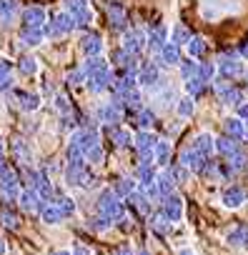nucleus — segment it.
I'll list each match as a JSON object with an SVG mask.
<instances>
[{
  "label": "nucleus",
  "mask_w": 248,
  "mask_h": 255,
  "mask_svg": "<svg viewBox=\"0 0 248 255\" xmlns=\"http://www.w3.org/2000/svg\"><path fill=\"white\" fill-rule=\"evenodd\" d=\"M98 203H100V215L110 218L113 223H120V218H123V213H126V208H123L120 198H118L113 190H103L100 198H98Z\"/></svg>",
  "instance_id": "nucleus-1"
},
{
  "label": "nucleus",
  "mask_w": 248,
  "mask_h": 255,
  "mask_svg": "<svg viewBox=\"0 0 248 255\" xmlns=\"http://www.w3.org/2000/svg\"><path fill=\"white\" fill-rule=\"evenodd\" d=\"M218 73H221L226 80H233V78H238V75L246 73V63H243L233 50H226V53L218 58Z\"/></svg>",
  "instance_id": "nucleus-2"
},
{
  "label": "nucleus",
  "mask_w": 248,
  "mask_h": 255,
  "mask_svg": "<svg viewBox=\"0 0 248 255\" xmlns=\"http://www.w3.org/2000/svg\"><path fill=\"white\" fill-rule=\"evenodd\" d=\"M63 10H65L78 25L93 23V10H90V5H88V0H63Z\"/></svg>",
  "instance_id": "nucleus-3"
},
{
  "label": "nucleus",
  "mask_w": 248,
  "mask_h": 255,
  "mask_svg": "<svg viewBox=\"0 0 248 255\" xmlns=\"http://www.w3.org/2000/svg\"><path fill=\"white\" fill-rule=\"evenodd\" d=\"M146 48H148V33H143L138 28L123 33V50H126V53H131V55L138 58Z\"/></svg>",
  "instance_id": "nucleus-4"
},
{
  "label": "nucleus",
  "mask_w": 248,
  "mask_h": 255,
  "mask_svg": "<svg viewBox=\"0 0 248 255\" xmlns=\"http://www.w3.org/2000/svg\"><path fill=\"white\" fill-rule=\"evenodd\" d=\"M65 180L68 185H88V168H85V158H75L65 165Z\"/></svg>",
  "instance_id": "nucleus-5"
},
{
  "label": "nucleus",
  "mask_w": 248,
  "mask_h": 255,
  "mask_svg": "<svg viewBox=\"0 0 248 255\" xmlns=\"http://www.w3.org/2000/svg\"><path fill=\"white\" fill-rule=\"evenodd\" d=\"M20 20H23V30H43V28L48 25V23H45V10H43L40 5L25 8L23 15H20Z\"/></svg>",
  "instance_id": "nucleus-6"
},
{
  "label": "nucleus",
  "mask_w": 248,
  "mask_h": 255,
  "mask_svg": "<svg viewBox=\"0 0 248 255\" xmlns=\"http://www.w3.org/2000/svg\"><path fill=\"white\" fill-rule=\"evenodd\" d=\"M136 80H138V85H143V88L161 85L163 80H161V68H158V63H141V68H138V73H136Z\"/></svg>",
  "instance_id": "nucleus-7"
},
{
  "label": "nucleus",
  "mask_w": 248,
  "mask_h": 255,
  "mask_svg": "<svg viewBox=\"0 0 248 255\" xmlns=\"http://www.w3.org/2000/svg\"><path fill=\"white\" fill-rule=\"evenodd\" d=\"M105 13H108V20H110L113 30H128V13H126V8H123L120 3L110 0V3L105 5Z\"/></svg>",
  "instance_id": "nucleus-8"
},
{
  "label": "nucleus",
  "mask_w": 248,
  "mask_h": 255,
  "mask_svg": "<svg viewBox=\"0 0 248 255\" xmlns=\"http://www.w3.org/2000/svg\"><path fill=\"white\" fill-rule=\"evenodd\" d=\"M75 25H78V23H75V20L63 10L60 15H55V18H53V23H48V28H45V30H48V35L58 38V35H68L70 30H75Z\"/></svg>",
  "instance_id": "nucleus-9"
},
{
  "label": "nucleus",
  "mask_w": 248,
  "mask_h": 255,
  "mask_svg": "<svg viewBox=\"0 0 248 255\" xmlns=\"http://www.w3.org/2000/svg\"><path fill=\"white\" fill-rule=\"evenodd\" d=\"M133 143H136V150L141 153L143 160H153V148H156L158 138H156L151 130H141V133L133 138Z\"/></svg>",
  "instance_id": "nucleus-10"
},
{
  "label": "nucleus",
  "mask_w": 248,
  "mask_h": 255,
  "mask_svg": "<svg viewBox=\"0 0 248 255\" xmlns=\"http://www.w3.org/2000/svg\"><path fill=\"white\" fill-rule=\"evenodd\" d=\"M246 200H248V193H246V188H241V185H228V188L221 193V203H223L226 208H231V210L241 208Z\"/></svg>",
  "instance_id": "nucleus-11"
},
{
  "label": "nucleus",
  "mask_w": 248,
  "mask_h": 255,
  "mask_svg": "<svg viewBox=\"0 0 248 255\" xmlns=\"http://www.w3.org/2000/svg\"><path fill=\"white\" fill-rule=\"evenodd\" d=\"M168 40H171V33H168L166 25H153V28L148 30V48H151L156 55L161 53V48H163Z\"/></svg>",
  "instance_id": "nucleus-12"
},
{
  "label": "nucleus",
  "mask_w": 248,
  "mask_h": 255,
  "mask_svg": "<svg viewBox=\"0 0 248 255\" xmlns=\"http://www.w3.org/2000/svg\"><path fill=\"white\" fill-rule=\"evenodd\" d=\"M80 48H83L85 58H98V55H103V38L98 33H85L80 38Z\"/></svg>",
  "instance_id": "nucleus-13"
},
{
  "label": "nucleus",
  "mask_w": 248,
  "mask_h": 255,
  "mask_svg": "<svg viewBox=\"0 0 248 255\" xmlns=\"http://www.w3.org/2000/svg\"><path fill=\"white\" fill-rule=\"evenodd\" d=\"M206 163H208V158H203V155H201L196 148H191V145L181 153V165H186V168L193 170V173H201Z\"/></svg>",
  "instance_id": "nucleus-14"
},
{
  "label": "nucleus",
  "mask_w": 248,
  "mask_h": 255,
  "mask_svg": "<svg viewBox=\"0 0 248 255\" xmlns=\"http://www.w3.org/2000/svg\"><path fill=\"white\" fill-rule=\"evenodd\" d=\"M163 215L171 220V223H178L183 218V198H178L176 193L163 198Z\"/></svg>",
  "instance_id": "nucleus-15"
},
{
  "label": "nucleus",
  "mask_w": 248,
  "mask_h": 255,
  "mask_svg": "<svg viewBox=\"0 0 248 255\" xmlns=\"http://www.w3.org/2000/svg\"><path fill=\"white\" fill-rule=\"evenodd\" d=\"M120 110H123V105H120L118 100L105 103V105H100V110H98V120L105 123V125H118V123H120Z\"/></svg>",
  "instance_id": "nucleus-16"
},
{
  "label": "nucleus",
  "mask_w": 248,
  "mask_h": 255,
  "mask_svg": "<svg viewBox=\"0 0 248 255\" xmlns=\"http://www.w3.org/2000/svg\"><path fill=\"white\" fill-rule=\"evenodd\" d=\"M223 135H228L233 140H243L246 138V120H241L238 115L236 118H226L223 120Z\"/></svg>",
  "instance_id": "nucleus-17"
},
{
  "label": "nucleus",
  "mask_w": 248,
  "mask_h": 255,
  "mask_svg": "<svg viewBox=\"0 0 248 255\" xmlns=\"http://www.w3.org/2000/svg\"><path fill=\"white\" fill-rule=\"evenodd\" d=\"M158 63H163V65H181V45L168 40L161 48V53H158Z\"/></svg>",
  "instance_id": "nucleus-18"
},
{
  "label": "nucleus",
  "mask_w": 248,
  "mask_h": 255,
  "mask_svg": "<svg viewBox=\"0 0 248 255\" xmlns=\"http://www.w3.org/2000/svg\"><path fill=\"white\" fill-rule=\"evenodd\" d=\"M191 148H196L203 158H208L211 153H216V138H213L211 133H198V135L193 138Z\"/></svg>",
  "instance_id": "nucleus-19"
},
{
  "label": "nucleus",
  "mask_w": 248,
  "mask_h": 255,
  "mask_svg": "<svg viewBox=\"0 0 248 255\" xmlns=\"http://www.w3.org/2000/svg\"><path fill=\"white\" fill-rule=\"evenodd\" d=\"M18 203H20V208L25 210V213H40V195L35 193V190H23L20 195H18Z\"/></svg>",
  "instance_id": "nucleus-20"
},
{
  "label": "nucleus",
  "mask_w": 248,
  "mask_h": 255,
  "mask_svg": "<svg viewBox=\"0 0 248 255\" xmlns=\"http://www.w3.org/2000/svg\"><path fill=\"white\" fill-rule=\"evenodd\" d=\"M153 185H156V195L158 198H168V195L176 193V180L171 178V173H161Z\"/></svg>",
  "instance_id": "nucleus-21"
},
{
  "label": "nucleus",
  "mask_w": 248,
  "mask_h": 255,
  "mask_svg": "<svg viewBox=\"0 0 248 255\" xmlns=\"http://www.w3.org/2000/svg\"><path fill=\"white\" fill-rule=\"evenodd\" d=\"M226 243H228V245H236V248L248 245V225H236V228H231L228 235H226Z\"/></svg>",
  "instance_id": "nucleus-22"
},
{
  "label": "nucleus",
  "mask_w": 248,
  "mask_h": 255,
  "mask_svg": "<svg viewBox=\"0 0 248 255\" xmlns=\"http://www.w3.org/2000/svg\"><path fill=\"white\" fill-rule=\"evenodd\" d=\"M238 150H241L238 140H233V138H228V135H223V138H216V153H221L226 160H228L233 153H238Z\"/></svg>",
  "instance_id": "nucleus-23"
},
{
  "label": "nucleus",
  "mask_w": 248,
  "mask_h": 255,
  "mask_svg": "<svg viewBox=\"0 0 248 255\" xmlns=\"http://www.w3.org/2000/svg\"><path fill=\"white\" fill-rule=\"evenodd\" d=\"M40 215H43V220L50 223V225H55V223H60V220L65 218V213L60 210L58 203H45V205L40 208Z\"/></svg>",
  "instance_id": "nucleus-24"
},
{
  "label": "nucleus",
  "mask_w": 248,
  "mask_h": 255,
  "mask_svg": "<svg viewBox=\"0 0 248 255\" xmlns=\"http://www.w3.org/2000/svg\"><path fill=\"white\" fill-rule=\"evenodd\" d=\"M206 50H208V45H206V40H203L201 35H193V38L188 40V45H186V53H188V58H193V60L203 58Z\"/></svg>",
  "instance_id": "nucleus-25"
},
{
  "label": "nucleus",
  "mask_w": 248,
  "mask_h": 255,
  "mask_svg": "<svg viewBox=\"0 0 248 255\" xmlns=\"http://www.w3.org/2000/svg\"><path fill=\"white\" fill-rule=\"evenodd\" d=\"M221 95V103L223 105H241V103H246V98H243V90L241 88H236V85H231V88H226L223 93H218Z\"/></svg>",
  "instance_id": "nucleus-26"
},
{
  "label": "nucleus",
  "mask_w": 248,
  "mask_h": 255,
  "mask_svg": "<svg viewBox=\"0 0 248 255\" xmlns=\"http://www.w3.org/2000/svg\"><path fill=\"white\" fill-rule=\"evenodd\" d=\"M171 160V143L168 140H158L153 148V163L156 165H168Z\"/></svg>",
  "instance_id": "nucleus-27"
},
{
  "label": "nucleus",
  "mask_w": 248,
  "mask_h": 255,
  "mask_svg": "<svg viewBox=\"0 0 248 255\" xmlns=\"http://www.w3.org/2000/svg\"><path fill=\"white\" fill-rule=\"evenodd\" d=\"M136 190H138V185H136L133 178H120V180L115 183V188H113V193H115L118 198H131Z\"/></svg>",
  "instance_id": "nucleus-28"
},
{
  "label": "nucleus",
  "mask_w": 248,
  "mask_h": 255,
  "mask_svg": "<svg viewBox=\"0 0 248 255\" xmlns=\"http://www.w3.org/2000/svg\"><path fill=\"white\" fill-rule=\"evenodd\" d=\"M176 113H178V118H191L193 113H196V98H191V95H183V98H178V103H176Z\"/></svg>",
  "instance_id": "nucleus-29"
},
{
  "label": "nucleus",
  "mask_w": 248,
  "mask_h": 255,
  "mask_svg": "<svg viewBox=\"0 0 248 255\" xmlns=\"http://www.w3.org/2000/svg\"><path fill=\"white\" fill-rule=\"evenodd\" d=\"M13 153H15V158H18L23 165H30V163H33V153H30V148H28L25 140H15V143H13Z\"/></svg>",
  "instance_id": "nucleus-30"
},
{
  "label": "nucleus",
  "mask_w": 248,
  "mask_h": 255,
  "mask_svg": "<svg viewBox=\"0 0 248 255\" xmlns=\"http://www.w3.org/2000/svg\"><path fill=\"white\" fill-rule=\"evenodd\" d=\"M15 13H18L15 0H0V20H3L5 25L15 18Z\"/></svg>",
  "instance_id": "nucleus-31"
},
{
  "label": "nucleus",
  "mask_w": 248,
  "mask_h": 255,
  "mask_svg": "<svg viewBox=\"0 0 248 255\" xmlns=\"http://www.w3.org/2000/svg\"><path fill=\"white\" fill-rule=\"evenodd\" d=\"M18 105H20V110H28V113H30V110H35V108L40 105V98L20 90V93H18Z\"/></svg>",
  "instance_id": "nucleus-32"
},
{
  "label": "nucleus",
  "mask_w": 248,
  "mask_h": 255,
  "mask_svg": "<svg viewBox=\"0 0 248 255\" xmlns=\"http://www.w3.org/2000/svg\"><path fill=\"white\" fill-rule=\"evenodd\" d=\"M151 228H153L158 235H168V233L173 230V223H171V220H168V218L161 213V215H156V218L151 220Z\"/></svg>",
  "instance_id": "nucleus-33"
},
{
  "label": "nucleus",
  "mask_w": 248,
  "mask_h": 255,
  "mask_svg": "<svg viewBox=\"0 0 248 255\" xmlns=\"http://www.w3.org/2000/svg\"><path fill=\"white\" fill-rule=\"evenodd\" d=\"M193 35L188 33V28H183V25H176L173 30H171V43H176V45H188V40H191Z\"/></svg>",
  "instance_id": "nucleus-34"
},
{
  "label": "nucleus",
  "mask_w": 248,
  "mask_h": 255,
  "mask_svg": "<svg viewBox=\"0 0 248 255\" xmlns=\"http://www.w3.org/2000/svg\"><path fill=\"white\" fill-rule=\"evenodd\" d=\"M110 135H113V143H115L118 148H126V145H131V140H133V135H131L128 130H123V128H113Z\"/></svg>",
  "instance_id": "nucleus-35"
},
{
  "label": "nucleus",
  "mask_w": 248,
  "mask_h": 255,
  "mask_svg": "<svg viewBox=\"0 0 248 255\" xmlns=\"http://www.w3.org/2000/svg\"><path fill=\"white\" fill-rule=\"evenodd\" d=\"M23 43L28 45V48H35V45H40L43 43V38H45V30H23Z\"/></svg>",
  "instance_id": "nucleus-36"
},
{
  "label": "nucleus",
  "mask_w": 248,
  "mask_h": 255,
  "mask_svg": "<svg viewBox=\"0 0 248 255\" xmlns=\"http://www.w3.org/2000/svg\"><path fill=\"white\" fill-rule=\"evenodd\" d=\"M181 75H183V80H191V78H198V63L193 60V58H188V60H181Z\"/></svg>",
  "instance_id": "nucleus-37"
},
{
  "label": "nucleus",
  "mask_w": 248,
  "mask_h": 255,
  "mask_svg": "<svg viewBox=\"0 0 248 255\" xmlns=\"http://www.w3.org/2000/svg\"><path fill=\"white\" fill-rule=\"evenodd\" d=\"M216 73H218V65H213V63H198V78L203 83H211L216 78Z\"/></svg>",
  "instance_id": "nucleus-38"
},
{
  "label": "nucleus",
  "mask_w": 248,
  "mask_h": 255,
  "mask_svg": "<svg viewBox=\"0 0 248 255\" xmlns=\"http://www.w3.org/2000/svg\"><path fill=\"white\" fill-rule=\"evenodd\" d=\"M203 90H206V83H203L201 78H191V80H186V95L198 98V95H203Z\"/></svg>",
  "instance_id": "nucleus-39"
},
{
  "label": "nucleus",
  "mask_w": 248,
  "mask_h": 255,
  "mask_svg": "<svg viewBox=\"0 0 248 255\" xmlns=\"http://www.w3.org/2000/svg\"><path fill=\"white\" fill-rule=\"evenodd\" d=\"M228 165H231V170L236 173V170H243V168H248V155H246V150H238V153H233L231 158H228Z\"/></svg>",
  "instance_id": "nucleus-40"
},
{
  "label": "nucleus",
  "mask_w": 248,
  "mask_h": 255,
  "mask_svg": "<svg viewBox=\"0 0 248 255\" xmlns=\"http://www.w3.org/2000/svg\"><path fill=\"white\" fill-rule=\"evenodd\" d=\"M136 120H138V125L143 128V130H148V128L156 123V115L151 113V110H146V108H141L138 110V115H136Z\"/></svg>",
  "instance_id": "nucleus-41"
},
{
  "label": "nucleus",
  "mask_w": 248,
  "mask_h": 255,
  "mask_svg": "<svg viewBox=\"0 0 248 255\" xmlns=\"http://www.w3.org/2000/svg\"><path fill=\"white\" fill-rule=\"evenodd\" d=\"M103 158H105V153H103L100 143H98V145H93V148H90V150L85 153V163H93V165L103 163Z\"/></svg>",
  "instance_id": "nucleus-42"
},
{
  "label": "nucleus",
  "mask_w": 248,
  "mask_h": 255,
  "mask_svg": "<svg viewBox=\"0 0 248 255\" xmlns=\"http://www.w3.org/2000/svg\"><path fill=\"white\" fill-rule=\"evenodd\" d=\"M168 173H171V178H173L176 183H183V180H188V178H191V170H188L186 165H181V163H178V165H173Z\"/></svg>",
  "instance_id": "nucleus-43"
},
{
  "label": "nucleus",
  "mask_w": 248,
  "mask_h": 255,
  "mask_svg": "<svg viewBox=\"0 0 248 255\" xmlns=\"http://www.w3.org/2000/svg\"><path fill=\"white\" fill-rule=\"evenodd\" d=\"M18 70H20L23 75H35V70H38L35 58H23V60H20V65H18Z\"/></svg>",
  "instance_id": "nucleus-44"
},
{
  "label": "nucleus",
  "mask_w": 248,
  "mask_h": 255,
  "mask_svg": "<svg viewBox=\"0 0 248 255\" xmlns=\"http://www.w3.org/2000/svg\"><path fill=\"white\" fill-rule=\"evenodd\" d=\"M55 108L63 113V115H70V103L65 95H55Z\"/></svg>",
  "instance_id": "nucleus-45"
},
{
  "label": "nucleus",
  "mask_w": 248,
  "mask_h": 255,
  "mask_svg": "<svg viewBox=\"0 0 248 255\" xmlns=\"http://www.w3.org/2000/svg\"><path fill=\"white\" fill-rule=\"evenodd\" d=\"M58 205H60V210H63L65 215H73V210H75V205H73V200H70V198H60V200H58Z\"/></svg>",
  "instance_id": "nucleus-46"
},
{
  "label": "nucleus",
  "mask_w": 248,
  "mask_h": 255,
  "mask_svg": "<svg viewBox=\"0 0 248 255\" xmlns=\"http://www.w3.org/2000/svg\"><path fill=\"white\" fill-rule=\"evenodd\" d=\"M10 63L8 60H3V58H0V80H5V78H10Z\"/></svg>",
  "instance_id": "nucleus-47"
},
{
  "label": "nucleus",
  "mask_w": 248,
  "mask_h": 255,
  "mask_svg": "<svg viewBox=\"0 0 248 255\" xmlns=\"http://www.w3.org/2000/svg\"><path fill=\"white\" fill-rule=\"evenodd\" d=\"M238 118H241V120H246V123H248V100H246V103H241V105H238Z\"/></svg>",
  "instance_id": "nucleus-48"
},
{
  "label": "nucleus",
  "mask_w": 248,
  "mask_h": 255,
  "mask_svg": "<svg viewBox=\"0 0 248 255\" xmlns=\"http://www.w3.org/2000/svg\"><path fill=\"white\" fill-rule=\"evenodd\" d=\"M70 255H93V253H90V248H85V245H75V248L70 250Z\"/></svg>",
  "instance_id": "nucleus-49"
},
{
  "label": "nucleus",
  "mask_w": 248,
  "mask_h": 255,
  "mask_svg": "<svg viewBox=\"0 0 248 255\" xmlns=\"http://www.w3.org/2000/svg\"><path fill=\"white\" fill-rule=\"evenodd\" d=\"M3 223H5L8 228H15V218H13L10 213H3Z\"/></svg>",
  "instance_id": "nucleus-50"
},
{
  "label": "nucleus",
  "mask_w": 248,
  "mask_h": 255,
  "mask_svg": "<svg viewBox=\"0 0 248 255\" xmlns=\"http://www.w3.org/2000/svg\"><path fill=\"white\" fill-rule=\"evenodd\" d=\"M115 255H136V253H133L128 245H123V248H118V250H115Z\"/></svg>",
  "instance_id": "nucleus-51"
},
{
  "label": "nucleus",
  "mask_w": 248,
  "mask_h": 255,
  "mask_svg": "<svg viewBox=\"0 0 248 255\" xmlns=\"http://www.w3.org/2000/svg\"><path fill=\"white\" fill-rule=\"evenodd\" d=\"M178 255H196V253H193V250H191V248H183V250H181V253H178Z\"/></svg>",
  "instance_id": "nucleus-52"
},
{
  "label": "nucleus",
  "mask_w": 248,
  "mask_h": 255,
  "mask_svg": "<svg viewBox=\"0 0 248 255\" xmlns=\"http://www.w3.org/2000/svg\"><path fill=\"white\" fill-rule=\"evenodd\" d=\"M53 255H70V250H55Z\"/></svg>",
  "instance_id": "nucleus-53"
},
{
  "label": "nucleus",
  "mask_w": 248,
  "mask_h": 255,
  "mask_svg": "<svg viewBox=\"0 0 248 255\" xmlns=\"http://www.w3.org/2000/svg\"><path fill=\"white\" fill-rule=\"evenodd\" d=\"M0 163H3V140H0ZM3 168V165H0Z\"/></svg>",
  "instance_id": "nucleus-54"
},
{
  "label": "nucleus",
  "mask_w": 248,
  "mask_h": 255,
  "mask_svg": "<svg viewBox=\"0 0 248 255\" xmlns=\"http://www.w3.org/2000/svg\"><path fill=\"white\" fill-rule=\"evenodd\" d=\"M3 253H5V243H3V240H0V255H3Z\"/></svg>",
  "instance_id": "nucleus-55"
}]
</instances>
